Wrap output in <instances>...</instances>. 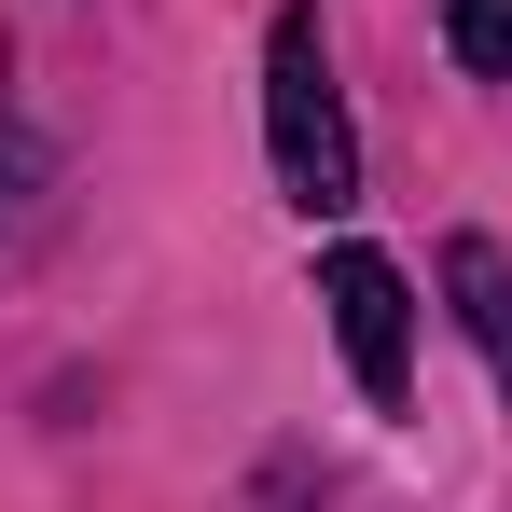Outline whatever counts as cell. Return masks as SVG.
Masks as SVG:
<instances>
[{"label": "cell", "instance_id": "cell-1", "mask_svg": "<svg viewBox=\"0 0 512 512\" xmlns=\"http://www.w3.org/2000/svg\"><path fill=\"white\" fill-rule=\"evenodd\" d=\"M263 139H277V194H291L305 222H333L346 194H360V139H346L319 14H277V28H263Z\"/></svg>", "mask_w": 512, "mask_h": 512}, {"label": "cell", "instance_id": "cell-5", "mask_svg": "<svg viewBox=\"0 0 512 512\" xmlns=\"http://www.w3.org/2000/svg\"><path fill=\"white\" fill-rule=\"evenodd\" d=\"M28 222H42V167H28V139H0V263L28 250Z\"/></svg>", "mask_w": 512, "mask_h": 512}, {"label": "cell", "instance_id": "cell-3", "mask_svg": "<svg viewBox=\"0 0 512 512\" xmlns=\"http://www.w3.org/2000/svg\"><path fill=\"white\" fill-rule=\"evenodd\" d=\"M443 291H457V319H471V346L499 360V388H512V263L485 250V236H457V250H443Z\"/></svg>", "mask_w": 512, "mask_h": 512}, {"label": "cell", "instance_id": "cell-2", "mask_svg": "<svg viewBox=\"0 0 512 512\" xmlns=\"http://www.w3.org/2000/svg\"><path fill=\"white\" fill-rule=\"evenodd\" d=\"M319 305H333V333H346V374H360L374 402H402V346H416L402 263H388V250H333V263H319Z\"/></svg>", "mask_w": 512, "mask_h": 512}, {"label": "cell", "instance_id": "cell-4", "mask_svg": "<svg viewBox=\"0 0 512 512\" xmlns=\"http://www.w3.org/2000/svg\"><path fill=\"white\" fill-rule=\"evenodd\" d=\"M443 42L457 70H512V0H443Z\"/></svg>", "mask_w": 512, "mask_h": 512}]
</instances>
